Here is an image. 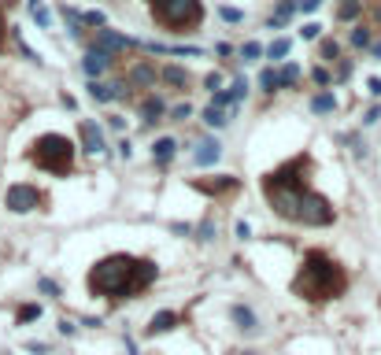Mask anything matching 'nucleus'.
<instances>
[{
  "label": "nucleus",
  "mask_w": 381,
  "mask_h": 355,
  "mask_svg": "<svg viewBox=\"0 0 381 355\" xmlns=\"http://www.w3.org/2000/svg\"><path fill=\"white\" fill-rule=\"evenodd\" d=\"M292 296H300L304 303H329V300H341L348 293V267L337 263L329 252L322 248H311L304 255L300 270L292 274Z\"/></svg>",
  "instance_id": "f257e3e1"
},
{
  "label": "nucleus",
  "mask_w": 381,
  "mask_h": 355,
  "mask_svg": "<svg viewBox=\"0 0 381 355\" xmlns=\"http://www.w3.org/2000/svg\"><path fill=\"white\" fill-rule=\"evenodd\" d=\"M134 267L137 255L130 252H111L104 260H96L86 274V289L93 300H108V303H123V300H137V285H134Z\"/></svg>",
  "instance_id": "f03ea898"
},
{
  "label": "nucleus",
  "mask_w": 381,
  "mask_h": 355,
  "mask_svg": "<svg viewBox=\"0 0 381 355\" xmlns=\"http://www.w3.org/2000/svg\"><path fill=\"white\" fill-rule=\"evenodd\" d=\"M26 163L38 167L41 174L52 178H71L78 163V149L67 134H41L34 144L26 149Z\"/></svg>",
  "instance_id": "7ed1b4c3"
},
{
  "label": "nucleus",
  "mask_w": 381,
  "mask_h": 355,
  "mask_svg": "<svg viewBox=\"0 0 381 355\" xmlns=\"http://www.w3.org/2000/svg\"><path fill=\"white\" fill-rule=\"evenodd\" d=\"M152 23L167 34H193L204 23V0H144Z\"/></svg>",
  "instance_id": "20e7f679"
},
{
  "label": "nucleus",
  "mask_w": 381,
  "mask_h": 355,
  "mask_svg": "<svg viewBox=\"0 0 381 355\" xmlns=\"http://www.w3.org/2000/svg\"><path fill=\"white\" fill-rule=\"evenodd\" d=\"M4 207L11 215H30V211H41L45 207V192L34 182H11L4 189Z\"/></svg>",
  "instance_id": "39448f33"
},
{
  "label": "nucleus",
  "mask_w": 381,
  "mask_h": 355,
  "mask_svg": "<svg viewBox=\"0 0 381 355\" xmlns=\"http://www.w3.org/2000/svg\"><path fill=\"white\" fill-rule=\"evenodd\" d=\"M119 78L130 86V93H134V96L137 93H152L159 86V63L156 59H144V56L141 59H130Z\"/></svg>",
  "instance_id": "423d86ee"
},
{
  "label": "nucleus",
  "mask_w": 381,
  "mask_h": 355,
  "mask_svg": "<svg viewBox=\"0 0 381 355\" xmlns=\"http://www.w3.org/2000/svg\"><path fill=\"white\" fill-rule=\"evenodd\" d=\"M186 185L207 200H226L234 192H241V178L237 174H207V178H189Z\"/></svg>",
  "instance_id": "0eeeda50"
},
{
  "label": "nucleus",
  "mask_w": 381,
  "mask_h": 355,
  "mask_svg": "<svg viewBox=\"0 0 381 355\" xmlns=\"http://www.w3.org/2000/svg\"><path fill=\"white\" fill-rule=\"evenodd\" d=\"M78 149H81V156H111L104 126L96 119H86V115L78 119Z\"/></svg>",
  "instance_id": "6e6552de"
},
{
  "label": "nucleus",
  "mask_w": 381,
  "mask_h": 355,
  "mask_svg": "<svg viewBox=\"0 0 381 355\" xmlns=\"http://www.w3.org/2000/svg\"><path fill=\"white\" fill-rule=\"evenodd\" d=\"M167 96L163 93H141L137 96V122H141V130H152V126H159L163 119H167Z\"/></svg>",
  "instance_id": "1a4fd4ad"
},
{
  "label": "nucleus",
  "mask_w": 381,
  "mask_h": 355,
  "mask_svg": "<svg viewBox=\"0 0 381 355\" xmlns=\"http://www.w3.org/2000/svg\"><path fill=\"white\" fill-rule=\"evenodd\" d=\"M115 67H119V59L108 56V52H96V48H86V52H81V74H86V82H89V78L111 74Z\"/></svg>",
  "instance_id": "9d476101"
},
{
  "label": "nucleus",
  "mask_w": 381,
  "mask_h": 355,
  "mask_svg": "<svg viewBox=\"0 0 381 355\" xmlns=\"http://www.w3.org/2000/svg\"><path fill=\"white\" fill-rule=\"evenodd\" d=\"M181 326V311H174V308H163V311H156L152 318H148V326L141 330L148 341H152V337H163V333H174Z\"/></svg>",
  "instance_id": "9b49d317"
},
{
  "label": "nucleus",
  "mask_w": 381,
  "mask_h": 355,
  "mask_svg": "<svg viewBox=\"0 0 381 355\" xmlns=\"http://www.w3.org/2000/svg\"><path fill=\"white\" fill-rule=\"evenodd\" d=\"M159 86H167V89H174V93H189L193 89V74L181 67V63H163L159 67Z\"/></svg>",
  "instance_id": "f8f14e48"
},
{
  "label": "nucleus",
  "mask_w": 381,
  "mask_h": 355,
  "mask_svg": "<svg viewBox=\"0 0 381 355\" xmlns=\"http://www.w3.org/2000/svg\"><path fill=\"white\" fill-rule=\"evenodd\" d=\"M229 322H234V330L241 333V337H256L259 333V315L248 308V303H229Z\"/></svg>",
  "instance_id": "ddd939ff"
},
{
  "label": "nucleus",
  "mask_w": 381,
  "mask_h": 355,
  "mask_svg": "<svg viewBox=\"0 0 381 355\" xmlns=\"http://www.w3.org/2000/svg\"><path fill=\"white\" fill-rule=\"evenodd\" d=\"M159 281V263L148 260V255H137V267H134V285H137V296H144L148 289Z\"/></svg>",
  "instance_id": "4468645a"
},
{
  "label": "nucleus",
  "mask_w": 381,
  "mask_h": 355,
  "mask_svg": "<svg viewBox=\"0 0 381 355\" xmlns=\"http://www.w3.org/2000/svg\"><path fill=\"white\" fill-rule=\"evenodd\" d=\"M219 159H222V141L219 137H200L196 141V152H193L196 167H215Z\"/></svg>",
  "instance_id": "2eb2a0df"
},
{
  "label": "nucleus",
  "mask_w": 381,
  "mask_h": 355,
  "mask_svg": "<svg viewBox=\"0 0 381 355\" xmlns=\"http://www.w3.org/2000/svg\"><path fill=\"white\" fill-rule=\"evenodd\" d=\"M174 156H178V141L174 137H156V144H152V163H156V170H167L174 163Z\"/></svg>",
  "instance_id": "dca6fc26"
},
{
  "label": "nucleus",
  "mask_w": 381,
  "mask_h": 355,
  "mask_svg": "<svg viewBox=\"0 0 381 355\" xmlns=\"http://www.w3.org/2000/svg\"><path fill=\"white\" fill-rule=\"evenodd\" d=\"M370 45H374V26L370 23H352V30H348V48H352V52H367Z\"/></svg>",
  "instance_id": "f3484780"
},
{
  "label": "nucleus",
  "mask_w": 381,
  "mask_h": 355,
  "mask_svg": "<svg viewBox=\"0 0 381 355\" xmlns=\"http://www.w3.org/2000/svg\"><path fill=\"white\" fill-rule=\"evenodd\" d=\"M296 11H300V0H278V4H274V15L267 19V26H271V30L289 26V19H292Z\"/></svg>",
  "instance_id": "a211bd4d"
},
{
  "label": "nucleus",
  "mask_w": 381,
  "mask_h": 355,
  "mask_svg": "<svg viewBox=\"0 0 381 355\" xmlns=\"http://www.w3.org/2000/svg\"><path fill=\"white\" fill-rule=\"evenodd\" d=\"M229 115H237L241 111V104L248 100V78L241 74V71H234V82H229Z\"/></svg>",
  "instance_id": "6ab92c4d"
},
{
  "label": "nucleus",
  "mask_w": 381,
  "mask_h": 355,
  "mask_svg": "<svg viewBox=\"0 0 381 355\" xmlns=\"http://www.w3.org/2000/svg\"><path fill=\"white\" fill-rule=\"evenodd\" d=\"M363 11H367V4L363 0H341L337 4V23H363Z\"/></svg>",
  "instance_id": "aec40b11"
},
{
  "label": "nucleus",
  "mask_w": 381,
  "mask_h": 355,
  "mask_svg": "<svg viewBox=\"0 0 381 355\" xmlns=\"http://www.w3.org/2000/svg\"><path fill=\"white\" fill-rule=\"evenodd\" d=\"M307 107L314 111V115H334V111H337V96H334V89H319V93L311 96Z\"/></svg>",
  "instance_id": "412c9836"
},
{
  "label": "nucleus",
  "mask_w": 381,
  "mask_h": 355,
  "mask_svg": "<svg viewBox=\"0 0 381 355\" xmlns=\"http://www.w3.org/2000/svg\"><path fill=\"white\" fill-rule=\"evenodd\" d=\"M300 78H304L300 63L285 59V63H281V67H278V86H281V89H296V86H300Z\"/></svg>",
  "instance_id": "4be33fe9"
},
{
  "label": "nucleus",
  "mask_w": 381,
  "mask_h": 355,
  "mask_svg": "<svg viewBox=\"0 0 381 355\" xmlns=\"http://www.w3.org/2000/svg\"><path fill=\"white\" fill-rule=\"evenodd\" d=\"M289 52H292V37H274L267 48H263V59H271L274 67H278V63H285Z\"/></svg>",
  "instance_id": "5701e85b"
},
{
  "label": "nucleus",
  "mask_w": 381,
  "mask_h": 355,
  "mask_svg": "<svg viewBox=\"0 0 381 355\" xmlns=\"http://www.w3.org/2000/svg\"><path fill=\"white\" fill-rule=\"evenodd\" d=\"M200 122L207 126V130H226V126H229V111H222V107H204L200 111Z\"/></svg>",
  "instance_id": "b1692460"
},
{
  "label": "nucleus",
  "mask_w": 381,
  "mask_h": 355,
  "mask_svg": "<svg viewBox=\"0 0 381 355\" xmlns=\"http://www.w3.org/2000/svg\"><path fill=\"white\" fill-rule=\"evenodd\" d=\"M26 11L41 30H52V8H45V0H26Z\"/></svg>",
  "instance_id": "393cba45"
},
{
  "label": "nucleus",
  "mask_w": 381,
  "mask_h": 355,
  "mask_svg": "<svg viewBox=\"0 0 381 355\" xmlns=\"http://www.w3.org/2000/svg\"><path fill=\"white\" fill-rule=\"evenodd\" d=\"M341 59V41L337 37H319V52H314V63H334Z\"/></svg>",
  "instance_id": "a878e982"
},
{
  "label": "nucleus",
  "mask_w": 381,
  "mask_h": 355,
  "mask_svg": "<svg viewBox=\"0 0 381 355\" xmlns=\"http://www.w3.org/2000/svg\"><path fill=\"white\" fill-rule=\"evenodd\" d=\"M45 315L41 303H19V311H15V326H30V322H38Z\"/></svg>",
  "instance_id": "bb28decb"
},
{
  "label": "nucleus",
  "mask_w": 381,
  "mask_h": 355,
  "mask_svg": "<svg viewBox=\"0 0 381 355\" xmlns=\"http://www.w3.org/2000/svg\"><path fill=\"white\" fill-rule=\"evenodd\" d=\"M278 89H281V86H278V67L271 63V67L259 71V93H263V96H274Z\"/></svg>",
  "instance_id": "cd10ccee"
},
{
  "label": "nucleus",
  "mask_w": 381,
  "mask_h": 355,
  "mask_svg": "<svg viewBox=\"0 0 381 355\" xmlns=\"http://www.w3.org/2000/svg\"><path fill=\"white\" fill-rule=\"evenodd\" d=\"M311 82H314V89H334V71H329L326 63H314V67H311Z\"/></svg>",
  "instance_id": "c85d7f7f"
},
{
  "label": "nucleus",
  "mask_w": 381,
  "mask_h": 355,
  "mask_svg": "<svg viewBox=\"0 0 381 355\" xmlns=\"http://www.w3.org/2000/svg\"><path fill=\"white\" fill-rule=\"evenodd\" d=\"M193 240H200V245H211V240H215V219L211 215L193 226Z\"/></svg>",
  "instance_id": "c756f323"
},
{
  "label": "nucleus",
  "mask_w": 381,
  "mask_h": 355,
  "mask_svg": "<svg viewBox=\"0 0 381 355\" xmlns=\"http://www.w3.org/2000/svg\"><path fill=\"white\" fill-rule=\"evenodd\" d=\"M263 48H267V45H259V41H244V45L237 48V56H241V63H259V59H263Z\"/></svg>",
  "instance_id": "7c9ffc66"
},
{
  "label": "nucleus",
  "mask_w": 381,
  "mask_h": 355,
  "mask_svg": "<svg viewBox=\"0 0 381 355\" xmlns=\"http://www.w3.org/2000/svg\"><path fill=\"white\" fill-rule=\"evenodd\" d=\"M167 119H171V122H189V119H193V104H189V100L171 104V107H167Z\"/></svg>",
  "instance_id": "2f4dec72"
},
{
  "label": "nucleus",
  "mask_w": 381,
  "mask_h": 355,
  "mask_svg": "<svg viewBox=\"0 0 381 355\" xmlns=\"http://www.w3.org/2000/svg\"><path fill=\"white\" fill-rule=\"evenodd\" d=\"M38 293L48 300H63V285L56 278H38Z\"/></svg>",
  "instance_id": "473e14b6"
},
{
  "label": "nucleus",
  "mask_w": 381,
  "mask_h": 355,
  "mask_svg": "<svg viewBox=\"0 0 381 355\" xmlns=\"http://www.w3.org/2000/svg\"><path fill=\"white\" fill-rule=\"evenodd\" d=\"M81 26H86V30H104L108 15L104 11H81Z\"/></svg>",
  "instance_id": "72a5a7b5"
},
{
  "label": "nucleus",
  "mask_w": 381,
  "mask_h": 355,
  "mask_svg": "<svg viewBox=\"0 0 381 355\" xmlns=\"http://www.w3.org/2000/svg\"><path fill=\"white\" fill-rule=\"evenodd\" d=\"M341 141L348 144V149H352V156H356V159H367V141H363L359 134H344Z\"/></svg>",
  "instance_id": "f704fd0d"
},
{
  "label": "nucleus",
  "mask_w": 381,
  "mask_h": 355,
  "mask_svg": "<svg viewBox=\"0 0 381 355\" xmlns=\"http://www.w3.org/2000/svg\"><path fill=\"white\" fill-rule=\"evenodd\" d=\"M352 71H356V63L348 59V56H341V59H337V71H334V86L348 82V78H352Z\"/></svg>",
  "instance_id": "c9c22d12"
},
{
  "label": "nucleus",
  "mask_w": 381,
  "mask_h": 355,
  "mask_svg": "<svg viewBox=\"0 0 381 355\" xmlns=\"http://www.w3.org/2000/svg\"><path fill=\"white\" fill-rule=\"evenodd\" d=\"M219 19H222L226 26H229V23L237 26V23H244V11H241V8H229V4H222V8H219Z\"/></svg>",
  "instance_id": "e433bc0d"
},
{
  "label": "nucleus",
  "mask_w": 381,
  "mask_h": 355,
  "mask_svg": "<svg viewBox=\"0 0 381 355\" xmlns=\"http://www.w3.org/2000/svg\"><path fill=\"white\" fill-rule=\"evenodd\" d=\"M200 86H204V93H219L222 89V71H207Z\"/></svg>",
  "instance_id": "4c0bfd02"
},
{
  "label": "nucleus",
  "mask_w": 381,
  "mask_h": 355,
  "mask_svg": "<svg viewBox=\"0 0 381 355\" xmlns=\"http://www.w3.org/2000/svg\"><path fill=\"white\" fill-rule=\"evenodd\" d=\"M8 41H11V26L4 19V4H0V52H8Z\"/></svg>",
  "instance_id": "58836bf2"
},
{
  "label": "nucleus",
  "mask_w": 381,
  "mask_h": 355,
  "mask_svg": "<svg viewBox=\"0 0 381 355\" xmlns=\"http://www.w3.org/2000/svg\"><path fill=\"white\" fill-rule=\"evenodd\" d=\"M56 330H59V337H67V341H71V337H78V322L59 318V322H56Z\"/></svg>",
  "instance_id": "ea45409f"
},
{
  "label": "nucleus",
  "mask_w": 381,
  "mask_h": 355,
  "mask_svg": "<svg viewBox=\"0 0 381 355\" xmlns=\"http://www.w3.org/2000/svg\"><path fill=\"white\" fill-rule=\"evenodd\" d=\"M300 37H304V41H319V37H322V26H319V23H304V26H300Z\"/></svg>",
  "instance_id": "a19ab883"
},
{
  "label": "nucleus",
  "mask_w": 381,
  "mask_h": 355,
  "mask_svg": "<svg viewBox=\"0 0 381 355\" xmlns=\"http://www.w3.org/2000/svg\"><path fill=\"white\" fill-rule=\"evenodd\" d=\"M377 122H381V104H370L363 111V126H377Z\"/></svg>",
  "instance_id": "79ce46f5"
},
{
  "label": "nucleus",
  "mask_w": 381,
  "mask_h": 355,
  "mask_svg": "<svg viewBox=\"0 0 381 355\" xmlns=\"http://www.w3.org/2000/svg\"><path fill=\"white\" fill-rule=\"evenodd\" d=\"M215 56H219V59H234V56H237V48L229 45V41H219V45H215Z\"/></svg>",
  "instance_id": "37998d69"
},
{
  "label": "nucleus",
  "mask_w": 381,
  "mask_h": 355,
  "mask_svg": "<svg viewBox=\"0 0 381 355\" xmlns=\"http://www.w3.org/2000/svg\"><path fill=\"white\" fill-rule=\"evenodd\" d=\"M115 152H119V159H134V141L119 137V144H115Z\"/></svg>",
  "instance_id": "c03bdc74"
},
{
  "label": "nucleus",
  "mask_w": 381,
  "mask_h": 355,
  "mask_svg": "<svg viewBox=\"0 0 381 355\" xmlns=\"http://www.w3.org/2000/svg\"><path fill=\"white\" fill-rule=\"evenodd\" d=\"M26 351H30V355H52V344H45V341H26Z\"/></svg>",
  "instance_id": "a18cd8bd"
},
{
  "label": "nucleus",
  "mask_w": 381,
  "mask_h": 355,
  "mask_svg": "<svg viewBox=\"0 0 381 355\" xmlns=\"http://www.w3.org/2000/svg\"><path fill=\"white\" fill-rule=\"evenodd\" d=\"M367 93L374 96V100H381V78L374 74V78H367Z\"/></svg>",
  "instance_id": "49530a36"
},
{
  "label": "nucleus",
  "mask_w": 381,
  "mask_h": 355,
  "mask_svg": "<svg viewBox=\"0 0 381 355\" xmlns=\"http://www.w3.org/2000/svg\"><path fill=\"white\" fill-rule=\"evenodd\" d=\"M171 233H178V237H189V233H193V226H189V222H171Z\"/></svg>",
  "instance_id": "de8ad7c7"
},
{
  "label": "nucleus",
  "mask_w": 381,
  "mask_h": 355,
  "mask_svg": "<svg viewBox=\"0 0 381 355\" xmlns=\"http://www.w3.org/2000/svg\"><path fill=\"white\" fill-rule=\"evenodd\" d=\"M108 126H111V134H123V130H126V119H123V115H111Z\"/></svg>",
  "instance_id": "09e8293b"
},
{
  "label": "nucleus",
  "mask_w": 381,
  "mask_h": 355,
  "mask_svg": "<svg viewBox=\"0 0 381 355\" xmlns=\"http://www.w3.org/2000/svg\"><path fill=\"white\" fill-rule=\"evenodd\" d=\"M81 326H86V330H101V326H104V318H96V315H86V318H81Z\"/></svg>",
  "instance_id": "8fccbe9b"
},
{
  "label": "nucleus",
  "mask_w": 381,
  "mask_h": 355,
  "mask_svg": "<svg viewBox=\"0 0 381 355\" xmlns=\"http://www.w3.org/2000/svg\"><path fill=\"white\" fill-rule=\"evenodd\" d=\"M237 240H252V226L248 222H237Z\"/></svg>",
  "instance_id": "3c124183"
},
{
  "label": "nucleus",
  "mask_w": 381,
  "mask_h": 355,
  "mask_svg": "<svg viewBox=\"0 0 381 355\" xmlns=\"http://www.w3.org/2000/svg\"><path fill=\"white\" fill-rule=\"evenodd\" d=\"M319 8H322V0H300V11H307V15L319 11Z\"/></svg>",
  "instance_id": "603ef678"
},
{
  "label": "nucleus",
  "mask_w": 381,
  "mask_h": 355,
  "mask_svg": "<svg viewBox=\"0 0 381 355\" xmlns=\"http://www.w3.org/2000/svg\"><path fill=\"white\" fill-rule=\"evenodd\" d=\"M370 19H374V23H370V26H374V30H377V26H381V4H370Z\"/></svg>",
  "instance_id": "864d4df0"
},
{
  "label": "nucleus",
  "mask_w": 381,
  "mask_h": 355,
  "mask_svg": "<svg viewBox=\"0 0 381 355\" xmlns=\"http://www.w3.org/2000/svg\"><path fill=\"white\" fill-rule=\"evenodd\" d=\"M59 104H63V107H67V111H74V107H78V104H74V96H71V93H63V96H59Z\"/></svg>",
  "instance_id": "5fc2aeb1"
},
{
  "label": "nucleus",
  "mask_w": 381,
  "mask_h": 355,
  "mask_svg": "<svg viewBox=\"0 0 381 355\" xmlns=\"http://www.w3.org/2000/svg\"><path fill=\"white\" fill-rule=\"evenodd\" d=\"M367 52H370V56H374V59H381V37H374V45H370V48H367Z\"/></svg>",
  "instance_id": "6e6d98bb"
},
{
  "label": "nucleus",
  "mask_w": 381,
  "mask_h": 355,
  "mask_svg": "<svg viewBox=\"0 0 381 355\" xmlns=\"http://www.w3.org/2000/svg\"><path fill=\"white\" fill-rule=\"evenodd\" d=\"M126 355H141V351H137V344H134V337H130V333H126Z\"/></svg>",
  "instance_id": "4d7b16f0"
},
{
  "label": "nucleus",
  "mask_w": 381,
  "mask_h": 355,
  "mask_svg": "<svg viewBox=\"0 0 381 355\" xmlns=\"http://www.w3.org/2000/svg\"><path fill=\"white\" fill-rule=\"evenodd\" d=\"M363 4H377V0H363Z\"/></svg>",
  "instance_id": "13d9d810"
},
{
  "label": "nucleus",
  "mask_w": 381,
  "mask_h": 355,
  "mask_svg": "<svg viewBox=\"0 0 381 355\" xmlns=\"http://www.w3.org/2000/svg\"><path fill=\"white\" fill-rule=\"evenodd\" d=\"M4 355H8V351H4Z\"/></svg>",
  "instance_id": "bf43d9fd"
}]
</instances>
